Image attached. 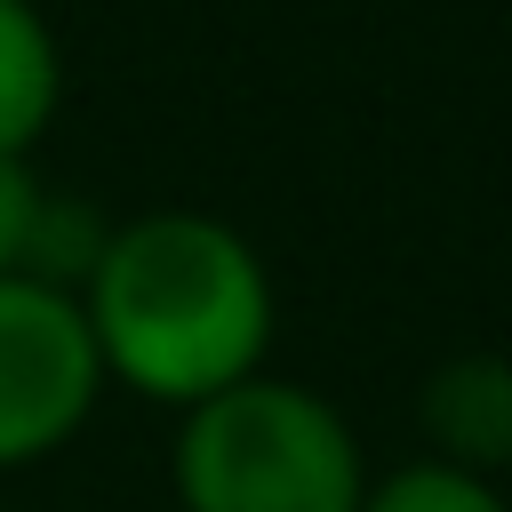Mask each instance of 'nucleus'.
<instances>
[{
	"label": "nucleus",
	"mask_w": 512,
	"mask_h": 512,
	"mask_svg": "<svg viewBox=\"0 0 512 512\" xmlns=\"http://www.w3.org/2000/svg\"><path fill=\"white\" fill-rule=\"evenodd\" d=\"M96 336L104 384L184 416L272 360L280 296L256 240L208 208H144L104 232V256L72 288Z\"/></svg>",
	"instance_id": "nucleus-1"
},
{
	"label": "nucleus",
	"mask_w": 512,
	"mask_h": 512,
	"mask_svg": "<svg viewBox=\"0 0 512 512\" xmlns=\"http://www.w3.org/2000/svg\"><path fill=\"white\" fill-rule=\"evenodd\" d=\"M368 480L352 416L272 368L184 408L168 440L176 512H360Z\"/></svg>",
	"instance_id": "nucleus-2"
},
{
	"label": "nucleus",
	"mask_w": 512,
	"mask_h": 512,
	"mask_svg": "<svg viewBox=\"0 0 512 512\" xmlns=\"http://www.w3.org/2000/svg\"><path fill=\"white\" fill-rule=\"evenodd\" d=\"M96 400H104V360L80 320V296L8 272L0 280V472L72 448Z\"/></svg>",
	"instance_id": "nucleus-3"
},
{
	"label": "nucleus",
	"mask_w": 512,
	"mask_h": 512,
	"mask_svg": "<svg viewBox=\"0 0 512 512\" xmlns=\"http://www.w3.org/2000/svg\"><path fill=\"white\" fill-rule=\"evenodd\" d=\"M424 456L472 480L512 472V352H448L416 384Z\"/></svg>",
	"instance_id": "nucleus-4"
},
{
	"label": "nucleus",
	"mask_w": 512,
	"mask_h": 512,
	"mask_svg": "<svg viewBox=\"0 0 512 512\" xmlns=\"http://www.w3.org/2000/svg\"><path fill=\"white\" fill-rule=\"evenodd\" d=\"M64 104V48L32 0H0V160H32Z\"/></svg>",
	"instance_id": "nucleus-5"
},
{
	"label": "nucleus",
	"mask_w": 512,
	"mask_h": 512,
	"mask_svg": "<svg viewBox=\"0 0 512 512\" xmlns=\"http://www.w3.org/2000/svg\"><path fill=\"white\" fill-rule=\"evenodd\" d=\"M360 512H512V496L496 480L448 472L432 456H408V464H392V472L368 480V504Z\"/></svg>",
	"instance_id": "nucleus-6"
},
{
	"label": "nucleus",
	"mask_w": 512,
	"mask_h": 512,
	"mask_svg": "<svg viewBox=\"0 0 512 512\" xmlns=\"http://www.w3.org/2000/svg\"><path fill=\"white\" fill-rule=\"evenodd\" d=\"M40 216H48V184L32 176V160H0V280L32 272Z\"/></svg>",
	"instance_id": "nucleus-7"
}]
</instances>
